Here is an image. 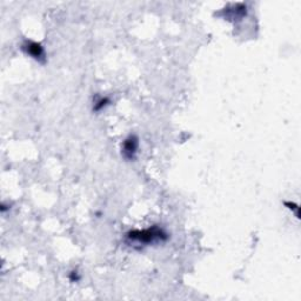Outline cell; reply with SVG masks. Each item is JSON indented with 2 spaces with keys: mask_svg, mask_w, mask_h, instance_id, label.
<instances>
[{
  "mask_svg": "<svg viewBox=\"0 0 301 301\" xmlns=\"http://www.w3.org/2000/svg\"><path fill=\"white\" fill-rule=\"evenodd\" d=\"M138 138L136 136H130L128 138L124 141V145H122V153H124V157L128 160H132L136 158L137 150H138Z\"/></svg>",
  "mask_w": 301,
  "mask_h": 301,
  "instance_id": "3957f363",
  "label": "cell"
},
{
  "mask_svg": "<svg viewBox=\"0 0 301 301\" xmlns=\"http://www.w3.org/2000/svg\"><path fill=\"white\" fill-rule=\"evenodd\" d=\"M127 238L130 240L142 242V244H152L154 241H162L167 239V234L163 232V230L159 227L153 226L152 229H147L144 231H131L127 233Z\"/></svg>",
  "mask_w": 301,
  "mask_h": 301,
  "instance_id": "6da1fadb",
  "label": "cell"
},
{
  "mask_svg": "<svg viewBox=\"0 0 301 301\" xmlns=\"http://www.w3.org/2000/svg\"><path fill=\"white\" fill-rule=\"evenodd\" d=\"M285 205H286V206H289V207H288L289 209H293V211H295V214H297V217L299 218V207H298V206L295 205V204H293V203H285Z\"/></svg>",
  "mask_w": 301,
  "mask_h": 301,
  "instance_id": "5b68a950",
  "label": "cell"
},
{
  "mask_svg": "<svg viewBox=\"0 0 301 301\" xmlns=\"http://www.w3.org/2000/svg\"><path fill=\"white\" fill-rule=\"evenodd\" d=\"M22 48L24 49L28 55H31L32 58H34V59L38 61H44V59H45V52H44L43 46L40 45V44L27 40V42L24 43Z\"/></svg>",
  "mask_w": 301,
  "mask_h": 301,
  "instance_id": "7a4b0ae2",
  "label": "cell"
},
{
  "mask_svg": "<svg viewBox=\"0 0 301 301\" xmlns=\"http://www.w3.org/2000/svg\"><path fill=\"white\" fill-rule=\"evenodd\" d=\"M110 103V100L107 98H105V99H100V100L98 101V103H96L95 105H94V110L95 111H100L101 109H103V107H105L106 106L107 104Z\"/></svg>",
  "mask_w": 301,
  "mask_h": 301,
  "instance_id": "277c9868",
  "label": "cell"
}]
</instances>
